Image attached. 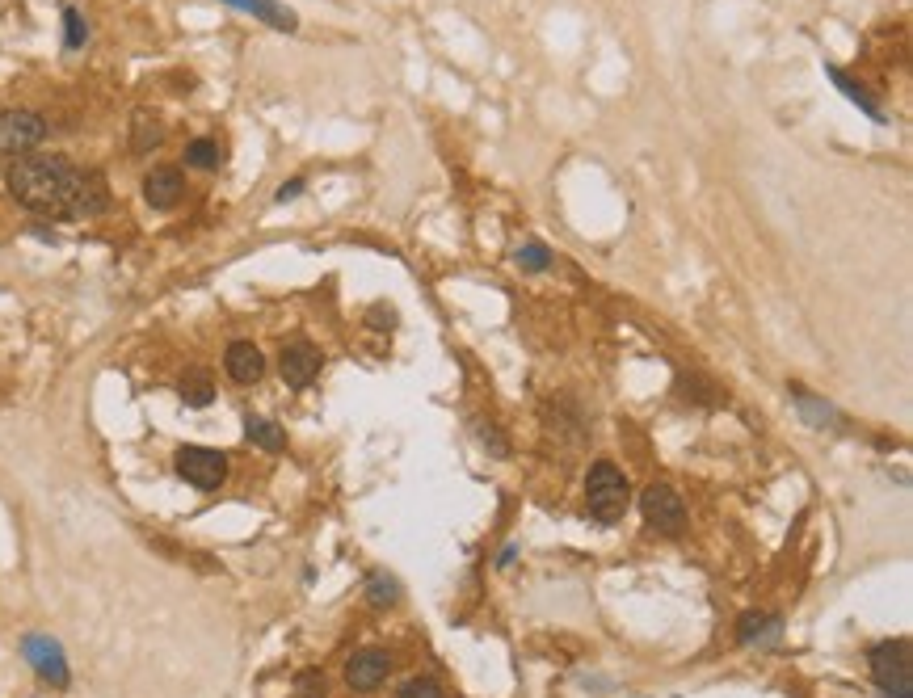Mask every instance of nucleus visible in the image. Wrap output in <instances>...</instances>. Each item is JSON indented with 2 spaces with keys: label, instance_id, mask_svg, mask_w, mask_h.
<instances>
[{
  "label": "nucleus",
  "instance_id": "1",
  "mask_svg": "<svg viewBox=\"0 0 913 698\" xmlns=\"http://www.w3.org/2000/svg\"><path fill=\"white\" fill-rule=\"evenodd\" d=\"M9 194L47 219H93L110 207L106 177L80 169L59 152H26L9 164Z\"/></svg>",
  "mask_w": 913,
  "mask_h": 698
},
{
  "label": "nucleus",
  "instance_id": "2",
  "mask_svg": "<svg viewBox=\"0 0 913 698\" xmlns=\"http://www.w3.org/2000/svg\"><path fill=\"white\" fill-rule=\"evenodd\" d=\"M585 501L602 526H615L627 509V476L615 463H594L585 476Z\"/></svg>",
  "mask_w": 913,
  "mask_h": 698
},
{
  "label": "nucleus",
  "instance_id": "3",
  "mask_svg": "<svg viewBox=\"0 0 913 698\" xmlns=\"http://www.w3.org/2000/svg\"><path fill=\"white\" fill-rule=\"evenodd\" d=\"M871 677L884 698H913V652L909 640H888L871 648Z\"/></svg>",
  "mask_w": 913,
  "mask_h": 698
},
{
  "label": "nucleus",
  "instance_id": "4",
  "mask_svg": "<svg viewBox=\"0 0 913 698\" xmlns=\"http://www.w3.org/2000/svg\"><path fill=\"white\" fill-rule=\"evenodd\" d=\"M47 139V118L34 110H0V156H26Z\"/></svg>",
  "mask_w": 913,
  "mask_h": 698
},
{
  "label": "nucleus",
  "instance_id": "5",
  "mask_svg": "<svg viewBox=\"0 0 913 698\" xmlns=\"http://www.w3.org/2000/svg\"><path fill=\"white\" fill-rule=\"evenodd\" d=\"M177 476L194 488H202V492H211L228 480V459H223V450H211V446H181L177 450Z\"/></svg>",
  "mask_w": 913,
  "mask_h": 698
},
{
  "label": "nucleus",
  "instance_id": "6",
  "mask_svg": "<svg viewBox=\"0 0 913 698\" xmlns=\"http://www.w3.org/2000/svg\"><path fill=\"white\" fill-rule=\"evenodd\" d=\"M640 509H644V522L657 530V535H669L678 539L686 530V509L678 501V492L669 484H648L644 497H640Z\"/></svg>",
  "mask_w": 913,
  "mask_h": 698
},
{
  "label": "nucleus",
  "instance_id": "7",
  "mask_svg": "<svg viewBox=\"0 0 913 698\" xmlns=\"http://www.w3.org/2000/svg\"><path fill=\"white\" fill-rule=\"evenodd\" d=\"M388 673H392V656L383 648H362L346 661V682L350 690H362V694L388 682Z\"/></svg>",
  "mask_w": 913,
  "mask_h": 698
},
{
  "label": "nucleus",
  "instance_id": "8",
  "mask_svg": "<svg viewBox=\"0 0 913 698\" xmlns=\"http://www.w3.org/2000/svg\"><path fill=\"white\" fill-rule=\"evenodd\" d=\"M278 371H282V383H291L295 392H303V387L320 375V349L312 341H291L278 358Z\"/></svg>",
  "mask_w": 913,
  "mask_h": 698
},
{
  "label": "nucleus",
  "instance_id": "9",
  "mask_svg": "<svg viewBox=\"0 0 913 698\" xmlns=\"http://www.w3.org/2000/svg\"><path fill=\"white\" fill-rule=\"evenodd\" d=\"M22 648H26V661L34 665V673L43 677V682H51L55 690L68 686V661H64V652H59L55 640H47V635H30Z\"/></svg>",
  "mask_w": 913,
  "mask_h": 698
},
{
  "label": "nucleus",
  "instance_id": "10",
  "mask_svg": "<svg viewBox=\"0 0 913 698\" xmlns=\"http://www.w3.org/2000/svg\"><path fill=\"white\" fill-rule=\"evenodd\" d=\"M181 194H186V177H181V169H173V164H160V169H152L144 177V198H148V207H156V211L177 207Z\"/></svg>",
  "mask_w": 913,
  "mask_h": 698
},
{
  "label": "nucleus",
  "instance_id": "11",
  "mask_svg": "<svg viewBox=\"0 0 913 698\" xmlns=\"http://www.w3.org/2000/svg\"><path fill=\"white\" fill-rule=\"evenodd\" d=\"M223 366H228L232 383H240V387H253L266 375V358H261V349L253 341H232L228 354H223Z\"/></svg>",
  "mask_w": 913,
  "mask_h": 698
},
{
  "label": "nucleus",
  "instance_id": "12",
  "mask_svg": "<svg viewBox=\"0 0 913 698\" xmlns=\"http://www.w3.org/2000/svg\"><path fill=\"white\" fill-rule=\"evenodd\" d=\"M223 5H236V9H249L257 22H266L274 30H295V13L287 5H274V0H223Z\"/></svg>",
  "mask_w": 913,
  "mask_h": 698
},
{
  "label": "nucleus",
  "instance_id": "13",
  "mask_svg": "<svg viewBox=\"0 0 913 698\" xmlns=\"http://www.w3.org/2000/svg\"><path fill=\"white\" fill-rule=\"evenodd\" d=\"M160 139H165V127L156 122L152 110H135V122H131V148L135 152H152L160 148Z\"/></svg>",
  "mask_w": 913,
  "mask_h": 698
},
{
  "label": "nucleus",
  "instance_id": "14",
  "mask_svg": "<svg viewBox=\"0 0 913 698\" xmlns=\"http://www.w3.org/2000/svg\"><path fill=\"white\" fill-rule=\"evenodd\" d=\"M181 400L190 408H207L215 400V379L207 371H186V379H181Z\"/></svg>",
  "mask_w": 913,
  "mask_h": 698
},
{
  "label": "nucleus",
  "instance_id": "15",
  "mask_svg": "<svg viewBox=\"0 0 913 698\" xmlns=\"http://www.w3.org/2000/svg\"><path fill=\"white\" fill-rule=\"evenodd\" d=\"M245 434H249V442H257L261 450H287V434H282V429L274 425V421H266V417H249L245 421Z\"/></svg>",
  "mask_w": 913,
  "mask_h": 698
},
{
  "label": "nucleus",
  "instance_id": "16",
  "mask_svg": "<svg viewBox=\"0 0 913 698\" xmlns=\"http://www.w3.org/2000/svg\"><path fill=\"white\" fill-rule=\"evenodd\" d=\"M791 396H796V404H800V413H804V421L808 425H838V413L829 404H821V400H813L804 392V387H791Z\"/></svg>",
  "mask_w": 913,
  "mask_h": 698
},
{
  "label": "nucleus",
  "instance_id": "17",
  "mask_svg": "<svg viewBox=\"0 0 913 698\" xmlns=\"http://www.w3.org/2000/svg\"><path fill=\"white\" fill-rule=\"evenodd\" d=\"M396 577H388V572H371L367 577V602L371 606H392L396 602Z\"/></svg>",
  "mask_w": 913,
  "mask_h": 698
},
{
  "label": "nucleus",
  "instance_id": "18",
  "mask_svg": "<svg viewBox=\"0 0 913 698\" xmlns=\"http://www.w3.org/2000/svg\"><path fill=\"white\" fill-rule=\"evenodd\" d=\"M186 164H190V169H215V164H219V143L215 139H194L186 148Z\"/></svg>",
  "mask_w": 913,
  "mask_h": 698
},
{
  "label": "nucleus",
  "instance_id": "19",
  "mask_svg": "<svg viewBox=\"0 0 913 698\" xmlns=\"http://www.w3.org/2000/svg\"><path fill=\"white\" fill-rule=\"evenodd\" d=\"M775 631H779V627H775V619H770V614H745L737 640H741V644H754V640H762V635H775Z\"/></svg>",
  "mask_w": 913,
  "mask_h": 698
},
{
  "label": "nucleus",
  "instance_id": "20",
  "mask_svg": "<svg viewBox=\"0 0 913 698\" xmlns=\"http://www.w3.org/2000/svg\"><path fill=\"white\" fill-rule=\"evenodd\" d=\"M85 38H89V26H85V17H80V9H64V47L80 51Z\"/></svg>",
  "mask_w": 913,
  "mask_h": 698
},
{
  "label": "nucleus",
  "instance_id": "21",
  "mask_svg": "<svg viewBox=\"0 0 913 698\" xmlns=\"http://www.w3.org/2000/svg\"><path fill=\"white\" fill-rule=\"evenodd\" d=\"M329 686H324V673L320 669H303L295 677V698H324Z\"/></svg>",
  "mask_w": 913,
  "mask_h": 698
},
{
  "label": "nucleus",
  "instance_id": "22",
  "mask_svg": "<svg viewBox=\"0 0 913 698\" xmlns=\"http://www.w3.org/2000/svg\"><path fill=\"white\" fill-rule=\"evenodd\" d=\"M518 265L522 270H547V265H552V253H547L539 240H526L518 249Z\"/></svg>",
  "mask_w": 913,
  "mask_h": 698
},
{
  "label": "nucleus",
  "instance_id": "23",
  "mask_svg": "<svg viewBox=\"0 0 913 698\" xmlns=\"http://www.w3.org/2000/svg\"><path fill=\"white\" fill-rule=\"evenodd\" d=\"M834 80H838V89H842V93H846V97H855V101H859V106H863V110H867V114H871V118H876V122H880V118H884V114H880V106H876V101H871V97H867V93H863V89H859V85H855V80H850V76H842V72H834Z\"/></svg>",
  "mask_w": 913,
  "mask_h": 698
},
{
  "label": "nucleus",
  "instance_id": "24",
  "mask_svg": "<svg viewBox=\"0 0 913 698\" xmlns=\"http://www.w3.org/2000/svg\"><path fill=\"white\" fill-rule=\"evenodd\" d=\"M396 698H442V690H438L434 677H413V682H404L396 690Z\"/></svg>",
  "mask_w": 913,
  "mask_h": 698
},
{
  "label": "nucleus",
  "instance_id": "25",
  "mask_svg": "<svg viewBox=\"0 0 913 698\" xmlns=\"http://www.w3.org/2000/svg\"><path fill=\"white\" fill-rule=\"evenodd\" d=\"M299 194H303V177H295V181H287V186H282V190H278V194H274V198H278V202H291V198H299Z\"/></svg>",
  "mask_w": 913,
  "mask_h": 698
},
{
  "label": "nucleus",
  "instance_id": "26",
  "mask_svg": "<svg viewBox=\"0 0 913 698\" xmlns=\"http://www.w3.org/2000/svg\"><path fill=\"white\" fill-rule=\"evenodd\" d=\"M371 324H375V328H383V324H388V328H392V324H396V316H392V307H388V312H383V307H375V312H371Z\"/></svg>",
  "mask_w": 913,
  "mask_h": 698
}]
</instances>
